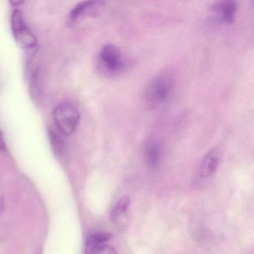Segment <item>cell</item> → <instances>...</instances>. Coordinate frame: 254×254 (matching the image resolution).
<instances>
[{
    "label": "cell",
    "instance_id": "cell-1",
    "mask_svg": "<svg viewBox=\"0 0 254 254\" xmlns=\"http://www.w3.org/2000/svg\"><path fill=\"white\" fill-rule=\"evenodd\" d=\"M176 75L173 72H160L149 81L144 92V99L150 108H156L166 103L175 91Z\"/></svg>",
    "mask_w": 254,
    "mask_h": 254
},
{
    "label": "cell",
    "instance_id": "cell-2",
    "mask_svg": "<svg viewBox=\"0 0 254 254\" xmlns=\"http://www.w3.org/2000/svg\"><path fill=\"white\" fill-rule=\"evenodd\" d=\"M53 120L58 130L63 135L75 132L80 121V113L72 104L62 102L53 111Z\"/></svg>",
    "mask_w": 254,
    "mask_h": 254
},
{
    "label": "cell",
    "instance_id": "cell-3",
    "mask_svg": "<svg viewBox=\"0 0 254 254\" xmlns=\"http://www.w3.org/2000/svg\"><path fill=\"white\" fill-rule=\"evenodd\" d=\"M97 66L102 73L116 75L125 67V59L119 47L113 44L104 46L97 56Z\"/></svg>",
    "mask_w": 254,
    "mask_h": 254
},
{
    "label": "cell",
    "instance_id": "cell-4",
    "mask_svg": "<svg viewBox=\"0 0 254 254\" xmlns=\"http://www.w3.org/2000/svg\"><path fill=\"white\" fill-rule=\"evenodd\" d=\"M11 25L13 36L21 48L32 50L36 47V38L28 26L23 13L20 10L15 9L13 11Z\"/></svg>",
    "mask_w": 254,
    "mask_h": 254
},
{
    "label": "cell",
    "instance_id": "cell-5",
    "mask_svg": "<svg viewBox=\"0 0 254 254\" xmlns=\"http://www.w3.org/2000/svg\"><path fill=\"white\" fill-rule=\"evenodd\" d=\"M111 235L105 233H95L90 235L85 242V254H117L115 249L107 242L111 239Z\"/></svg>",
    "mask_w": 254,
    "mask_h": 254
},
{
    "label": "cell",
    "instance_id": "cell-6",
    "mask_svg": "<svg viewBox=\"0 0 254 254\" xmlns=\"http://www.w3.org/2000/svg\"><path fill=\"white\" fill-rule=\"evenodd\" d=\"M164 144L158 138L151 137L144 144L143 156L145 163L151 169L160 166L164 155Z\"/></svg>",
    "mask_w": 254,
    "mask_h": 254
},
{
    "label": "cell",
    "instance_id": "cell-7",
    "mask_svg": "<svg viewBox=\"0 0 254 254\" xmlns=\"http://www.w3.org/2000/svg\"><path fill=\"white\" fill-rule=\"evenodd\" d=\"M105 5L101 1H84L77 4L69 12L67 17V24L69 26L76 23L87 16L96 15Z\"/></svg>",
    "mask_w": 254,
    "mask_h": 254
},
{
    "label": "cell",
    "instance_id": "cell-8",
    "mask_svg": "<svg viewBox=\"0 0 254 254\" xmlns=\"http://www.w3.org/2000/svg\"><path fill=\"white\" fill-rule=\"evenodd\" d=\"M211 9L220 21L232 23L234 21L237 12V4L232 0H224L215 2L212 5Z\"/></svg>",
    "mask_w": 254,
    "mask_h": 254
},
{
    "label": "cell",
    "instance_id": "cell-9",
    "mask_svg": "<svg viewBox=\"0 0 254 254\" xmlns=\"http://www.w3.org/2000/svg\"><path fill=\"white\" fill-rule=\"evenodd\" d=\"M219 160L220 155L218 150H210L201 160L199 167V176L202 178L212 176L218 169Z\"/></svg>",
    "mask_w": 254,
    "mask_h": 254
},
{
    "label": "cell",
    "instance_id": "cell-10",
    "mask_svg": "<svg viewBox=\"0 0 254 254\" xmlns=\"http://www.w3.org/2000/svg\"><path fill=\"white\" fill-rule=\"evenodd\" d=\"M130 205V199L124 196L119 199L118 201L113 206L111 212V219L113 223L118 222L120 218L123 217L127 212Z\"/></svg>",
    "mask_w": 254,
    "mask_h": 254
},
{
    "label": "cell",
    "instance_id": "cell-11",
    "mask_svg": "<svg viewBox=\"0 0 254 254\" xmlns=\"http://www.w3.org/2000/svg\"><path fill=\"white\" fill-rule=\"evenodd\" d=\"M50 137L54 152L57 155L62 154L64 151V143L62 140H61L59 138V136L53 131L50 132Z\"/></svg>",
    "mask_w": 254,
    "mask_h": 254
},
{
    "label": "cell",
    "instance_id": "cell-12",
    "mask_svg": "<svg viewBox=\"0 0 254 254\" xmlns=\"http://www.w3.org/2000/svg\"><path fill=\"white\" fill-rule=\"evenodd\" d=\"M35 254H40V253L39 252H38V251H37L36 253H35Z\"/></svg>",
    "mask_w": 254,
    "mask_h": 254
}]
</instances>
